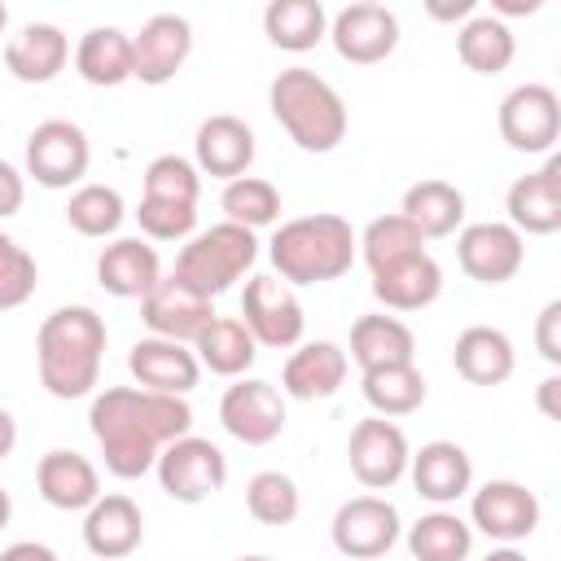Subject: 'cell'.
Returning <instances> with one entry per match:
<instances>
[{
    "instance_id": "obj_42",
    "label": "cell",
    "mask_w": 561,
    "mask_h": 561,
    "mask_svg": "<svg viewBox=\"0 0 561 561\" xmlns=\"http://www.w3.org/2000/svg\"><path fill=\"white\" fill-rule=\"evenodd\" d=\"M39 285V267H35V254L22 250L4 228H0V311H13L22 307Z\"/></svg>"
},
{
    "instance_id": "obj_17",
    "label": "cell",
    "mask_w": 561,
    "mask_h": 561,
    "mask_svg": "<svg viewBox=\"0 0 561 561\" xmlns=\"http://www.w3.org/2000/svg\"><path fill=\"white\" fill-rule=\"evenodd\" d=\"M140 320L149 329V337H167V342H193L210 320H215V302L202 298L197 289H188L175 272L162 276L145 298H140Z\"/></svg>"
},
{
    "instance_id": "obj_24",
    "label": "cell",
    "mask_w": 561,
    "mask_h": 561,
    "mask_svg": "<svg viewBox=\"0 0 561 561\" xmlns=\"http://www.w3.org/2000/svg\"><path fill=\"white\" fill-rule=\"evenodd\" d=\"M145 539V513L131 495L114 491V495H101L88 513H83V543L92 557L101 561H123L140 548Z\"/></svg>"
},
{
    "instance_id": "obj_26",
    "label": "cell",
    "mask_w": 561,
    "mask_h": 561,
    "mask_svg": "<svg viewBox=\"0 0 561 561\" xmlns=\"http://www.w3.org/2000/svg\"><path fill=\"white\" fill-rule=\"evenodd\" d=\"M96 280L114 298H145L162 280V259L145 237H114L96 254Z\"/></svg>"
},
{
    "instance_id": "obj_44",
    "label": "cell",
    "mask_w": 561,
    "mask_h": 561,
    "mask_svg": "<svg viewBox=\"0 0 561 561\" xmlns=\"http://www.w3.org/2000/svg\"><path fill=\"white\" fill-rule=\"evenodd\" d=\"M535 346L552 368L561 364V298L543 302V311L535 316Z\"/></svg>"
},
{
    "instance_id": "obj_49",
    "label": "cell",
    "mask_w": 561,
    "mask_h": 561,
    "mask_svg": "<svg viewBox=\"0 0 561 561\" xmlns=\"http://www.w3.org/2000/svg\"><path fill=\"white\" fill-rule=\"evenodd\" d=\"M557 390H561V377H557V373L539 381V412H543V416H552V421L561 416V412H557Z\"/></svg>"
},
{
    "instance_id": "obj_5",
    "label": "cell",
    "mask_w": 561,
    "mask_h": 561,
    "mask_svg": "<svg viewBox=\"0 0 561 561\" xmlns=\"http://www.w3.org/2000/svg\"><path fill=\"white\" fill-rule=\"evenodd\" d=\"M259 259V237L241 224H210L202 232H193L180 254H175V276L197 289L202 298H219L224 289H232Z\"/></svg>"
},
{
    "instance_id": "obj_29",
    "label": "cell",
    "mask_w": 561,
    "mask_h": 561,
    "mask_svg": "<svg viewBox=\"0 0 561 561\" xmlns=\"http://www.w3.org/2000/svg\"><path fill=\"white\" fill-rule=\"evenodd\" d=\"M346 359H355L359 373L390 368V364H416V333L399 316H386V311L359 316L351 324V355Z\"/></svg>"
},
{
    "instance_id": "obj_27",
    "label": "cell",
    "mask_w": 561,
    "mask_h": 561,
    "mask_svg": "<svg viewBox=\"0 0 561 561\" xmlns=\"http://www.w3.org/2000/svg\"><path fill=\"white\" fill-rule=\"evenodd\" d=\"M451 364H456V373L469 386H500V381L513 377L517 351H513V342H508L504 329L469 324V329H460V337L451 346Z\"/></svg>"
},
{
    "instance_id": "obj_54",
    "label": "cell",
    "mask_w": 561,
    "mask_h": 561,
    "mask_svg": "<svg viewBox=\"0 0 561 561\" xmlns=\"http://www.w3.org/2000/svg\"><path fill=\"white\" fill-rule=\"evenodd\" d=\"M232 561H272V557H263V552H250V557H232Z\"/></svg>"
},
{
    "instance_id": "obj_11",
    "label": "cell",
    "mask_w": 561,
    "mask_h": 561,
    "mask_svg": "<svg viewBox=\"0 0 561 561\" xmlns=\"http://www.w3.org/2000/svg\"><path fill=\"white\" fill-rule=\"evenodd\" d=\"M500 136L517 153H552L561 136V96L548 83H517L500 101Z\"/></svg>"
},
{
    "instance_id": "obj_35",
    "label": "cell",
    "mask_w": 561,
    "mask_h": 561,
    "mask_svg": "<svg viewBox=\"0 0 561 561\" xmlns=\"http://www.w3.org/2000/svg\"><path fill=\"white\" fill-rule=\"evenodd\" d=\"M408 552L416 561H465L473 552V526L451 508L421 513L408 526Z\"/></svg>"
},
{
    "instance_id": "obj_1",
    "label": "cell",
    "mask_w": 561,
    "mask_h": 561,
    "mask_svg": "<svg viewBox=\"0 0 561 561\" xmlns=\"http://www.w3.org/2000/svg\"><path fill=\"white\" fill-rule=\"evenodd\" d=\"M88 430L105 456V469L131 482L158 465L167 443L193 430V408L180 394H153L140 386H105L88 403Z\"/></svg>"
},
{
    "instance_id": "obj_16",
    "label": "cell",
    "mask_w": 561,
    "mask_h": 561,
    "mask_svg": "<svg viewBox=\"0 0 561 561\" xmlns=\"http://www.w3.org/2000/svg\"><path fill=\"white\" fill-rule=\"evenodd\" d=\"M193 53V26L180 13H153L136 35H131V79L162 88L171 83Z\"/></svg>"
},
{
    "instance_id": "obj_18",
    "label": "cell",
    "mask_w": 561,
    "mask_h": 561,
    "mask_svg": "<svg viewBox=\"0 0 561 561\" xmlns=\"http://www.w3.org/2000/svg\"><path fill=\"white\" fill-rule=\"evenodd\" d=\"M504 210L522 237H552L561 228V158L548 153L539 171H526L508 184Z\"/></svg>"
},
{
    "instance_id": "obj_48",
    "label": "cell",
    "mask_w": 561,
    "mask_h": 561,
    "mask_svg": "<svg viewBox=\"0 0 561 561\" xmlns=\"http://www.w3.org/2000/svg\"><path fill=\"white\" fill-rule=\"evenodd\" d=\"M543 0H491V18H526V13H539Z\"/></svg>"
},
{
    "instance_id": "obj_36",
    "label": "cell",
    "mask_w": 561,
    "mask_h": 561,
    "mask_svg": "<svg viewBox=\"0 0 561 561\" xmlns=\"http://www.w3.org/2000/svg\"><path fill=\"white\" fill-rule=\"evenodd\" d=\"M421 250H425V237L399 210L368 219V228L355 237V254L364 259V267L373 276L386 272V267H394V263H403V259H412V254H421Z\"/></svg>"
},
{
    "instance_id": "obj_23",
    "label": "cell",
    "mask_w": 561,
    "mask_h": 561,
    "mask_svg": "<svg viewBox=\"0 0 561 561\" xmlns=\"http://www.w3.org/2000/svg\"><path fill=\"white\" fill-rule=\"evenodd\" d=\"M35 486L44 495V504L61 508V513H88L101 500V473L83 451L70 447H53L39 456L35 465Z\"/></svg>"
},
{
    "instance_id": "obj_28",
    "label": "cell",
    "mask_w": 561,
    "mask_h": 561,
    "mask_svg": "<svg viewBox=\"0 0 561 561\" xmlns=\"http://www.w3.org/2000/svg\"><path fill=\"white\" fill-rule=\"evenodd\" d=\"M438 294H443V267L430 250H421V254H412V259L373 276V298L386 311H425Z\"/></svg>"
},
{
    "instance_id": "obj_7",
    "label": "cell",
    "mask_w": 561,
    "mask_h": 561,
    "mask_svg": "<svg viewBox=\"0 0 561 561\" xmlns=\"http://www.w3.org/2000/svg\"><path fill=\"white\" fill-rule=\"evenodd\" d=\"M153 473H158V486L175 504H202L215 491H224V482H228V456L210 438L184 434V438H175V443L162 447Z\"/></svg>"
},
{
    "instance_id": "obj_2",
    "label": "cell",
    "mask_w": 561,
    "mask_h": 561,
    "mask_svg": "<svg viewBox=\"0 0 561 561\" xmlns=\"http://www.w3.org/2000/svg\"><path fill=\"white\" fill-rule=\"evenodd\" d=\"M105 342H110V329L92 307H83V302L57 307L53 316H44V324L35 333L39 386L53 399H66V403L92 394L96 377H101Z\"/></svg>"
},
{
    "instance_id": "obj_40",
    "label": "cell",
    "mask_w": 561,
    "mask_h": 561,
    "mask_svg": "<svg viewBox=\"0 0 561 561\" xmlns=\"http://www.w3.org/2000/svg\"><path fill=\"white\" fill-rule=\"evenodd\" d=\"M302 508V495H298V482L280 469H259L250 482H245V513L263 526H289Z\"/></svg>"
},
{
    "instance_id": "obj_6",
    "label": "cell",
    "mask_w": 561,
    "mask_h": 561,
    "mask_svg": "<svg viewBox=\"0 0 561 561\" xmlns=\"http://www.w3.org/2000/svg\"><path fill=\"white\" fill-rule=\"evenodd\" d=\"M237 320L250 329L254 346H267V351H294L302 342V329H307L298 294L285 280H276L272 272H259L245 280Z\"/></svg>"
},
{
    "instance_id": "obj_47",
    "label": "cell",
    "mask_w": 561,
    "mask_h": 561,
    "mask_svg": "<svg viewBox=\"0 0 561 561\" xmlns=\"http://www.w3.org/2000/svg\"><path fill=\"white\" fill-rule=\"evenodd\" d=\"M0 561H61V557L48 543H39V539H18V543H9L0 552Z\"/></svg>"
},
{
    "instance_id": "obj_30",
    "label": "cell",
    "mask_w": 561,
    "mask_h": 561,
    "mask_svg": "<svg viewBox=\"0 0 561 561\" xmlns=\"http://www.w3.org/2000/svg\"><path fill=\"white\" fill-rule=\"evenodd\" d=\"M399 215L425 237H451L465 228V193L451 184V180H416L403 188V202H399Z\"/></svg>"
},
{
    "instance_id": "obj_12",
    "label": "cell",
    "mask_w": 561,
    "mask_h": 561,
    "mask_svg": "<svg viewBox=\"0 0 561 561\" xmlns=\"http://www.w3.org/2000/svg\"><path fill=\"white\" fill-rule=\"evenodd\" d=\"M219 425L245 447H267L285 434V394L263 377H237L219 399Z\"/></svg>"
},
{
    "instance_id": "obj_51",
    "label": "cell",
    "mask_w": 561,
    "mask_h": 561,
    "mask_svg": "<svg viewBox=\"0 0 561 561\" xmlns=\"http://www.w3.org/2000/svg\"><path fill=\"white\" fill-rule=\"evenodd\" d=\"M482 561H526V552H522V548H513V543H500V548H491Z\"/></svg>"
},
{
    "instance_id": "obj_38",
    "label": "cell",
    "mask_w": 561,
    "mask_h": 561,
    "mask_svg": "<svg viewBox=\"0 0 561 561\" xmlns=\"http://www.w3.org/2000/svg\"><path fill=\"white\" fill-rule=\"evenodd\" d=\"M219 206H224L228 224H241V228L259 232V228L280 219V188L272 180H263V175H241V180L224 184Z\"/></svg>"
},
{
    "instance_id": "obj_25",
    "label": "cell",
    "mask_w": 561,
    "mask_h": 561,
    "mask_svg": "<svg viewBox=\"0 0 561 561\" xmlns=\"http://www.w3.org/2000/svg\"><path fill=\"white\" fill-rule=\"evenodd\" d=\"M70 61V35L53 22H26L4 39V70L18 83H53Z\"/></svg>"
},
{
    "instance_id": "obj_41",
    "label": "cell",
    "mask_w": 561,
    "mask_h": 561,
    "mask_svg": "<svg viewBox=\"0 0 561 561\" xmlns=\"http://www.w3.org/2000/svg\"><path fill=\"white\" fill-rule=\"evenodd\" d=\"M145 197L149 202L197 206V197H202V171L188 158H180V153H158L145 167Z\"/></svg>"
},
{
    "instance_id": "obj_10",
    "label": "cell",
    "mask_w": 561,
    "mask_h": 561,
    "mask_svg": "<svg viewBox=\"0 0 561 561\" xmlns=\"http://www.w3.org/2000/svg\"><path fill=\"white\" fill-rule=\"evenodd\" d=\"M539 517H543L539 495L530 486L513 482V478H491L478 491H469V526L482 530L495 543L530 539Z\"/></svg>"
},
{
    "instance_id": "obj_3",
    "label": "cell",
    "mask_w": 561,
    "mask_h": 561,
    "mask_svg": "<svg viewBox=\"0 0 561 561\" xmlns=\"http://www.w3.org/2000/svg\"><path fill=\"white\" fill-rule=\"evenodd\" d=\"M267 259H272V276L285 280L289 289L337 280L355 263V228L333 210L285 219L267 241Z\"/></svg>"
},
{
    "instance_id": "obj_15",
    "label": "cell",
    "mask_w": 561,
    "mask_h": 561,
    "mask_svg": "<svg viewBox=\"0 0 561 561\" xmlns=\"http://www.w3.org/2000/svg\"><path fill=\"white\" fill-rule=\"evenodd\" d=\"M329 39L342 61L377 66L399 48V18H394V9H386L377 0H359L329 18Z\"/></svg>"
},
{
    "instance_id": "obj_53",
    "label": "cell",
    "mask_w": 561,
    "mask_h": 561,
    "mask_svg": "<svg viewBox=\"0 0 561 561\" xmlns=\"http://www.w3.org/2000/svg\"><path fill=\"white\" fill-rule=\"evenodd\" d=\"M4 26H9V9H4V0H0V35H4Z\"/></svg>"
},
{
    "instance_id": "obj_4",
    "label": "cell",
    "mask_w": 561,
    "mask_h": 561,
    "mask_svg": "<svg viewBox=\"0 0 561 561\" xmlns=\"http://www.w3.org/2000/svg\"><path fill=\"white\" fill-rule=\"evenodd\" d=\"M267 105H272V118L285 127V136L302 153H333L346 140L351 118H346L342 92L307 66L280 70L267 88Z\"/></svg>"
},
{
    "instance_id": "obj_20",
    "label": "cell",
    "mask_w": 561,
    "mask_h": 561,
    "mask_svg": "<svg viewBox=\"0 0 561 561\" xmlns=\"http://www.w3.org/2000/svg\"><path fill=\"white\" fill-rule=\"evenodd\" d=\"M254 131L245 118L237 114H210L197 136H193V167L202 175H215V180H241L250 175V162H254Z\"/></svg>"
},
{
    "instance_id": "obj_37",
    "label": "cell",
    "mask_w": 561,
    "mask_h": 561,
    "mask_svg": "<svg viewBox=\"0 0 561 561\" xmlns=\"http://www.w3.org/2000/svg\"><path fill=\"white\" fill-rule=\"evenodd\" d=\"M359 390H364V403L373 408V416H408L430 394V386H425V377H421L416 364L373 368V373H364Z\"/></svg>"
},
{
    "instance_id": "obj_9",
    "label": "cell",
    "mask_w": 561,
    "mask_h": 561,
    "mask_svg": "<svg viewBox=\"0 0 561 561\" xmlns=\"http://www.w3.org/2000/svg\"><path fill=\"white\" fill-rule=\"evenodd\" d=\"M92 145L88 131L70 118H44L26 136V175L44 188H70L88 175Z\"/></svg>"
},
{
    "instance_id": "obj_8",
    "label": "cell",
    "mask_w": 561,
    "mask_h": 561,
    "mask_svg": "<svg viewBox=\"0 0 561 561\" xmlns=\"http://www.w3.org/2000/svg\"><path fill=\"white\" fill-rule=\"evenodd\" d=\"M329 535L346 561H377L399 543L403 517L386 495H351L337 504Z\"/></svg>"
},
{
    "instance_id": "obj_39",
    "label": "cell",
    "mask_w": 561,
    "mask_h": 561,
    "mask_svg": "<svg viewBox=\"0 0 561 561\" xmlns=\"http://www.w3.org/2000/svg\"><path fill=\"white\" fill-rule=\"evenodd\" d=\"M127 219V202L110 184H79L66 202V224L79 237H114Z\"/></svg>"
},
{
    "instance_id": "obj_52",
    "label": "cell",
    "mask_w": 561,
    "mask_h": 561,
    "mask_svg": "<svg viewBox=\"0 0 561 561\" xmlns=\"http://www.w3.org/2000/svg\"><path fill=\"white\" fill-rule=\"evenodd\" d=\"M9 517H13V500H9V491L0 486V530L9 526Z\"/></svg>"
},
{
    "instance_id": "obj_32",
    "label": "cell",
    "mask_w": 561,
    "mask_h": 561,
    "mask_svg": "<svg viewBox=\"0 0 561 561\" xmlns=\"http://www.w3.org/2000/svg\"><path fill=\"white\" fill-rule=\"evenodd\" d=\"M193 355L202 368H210L215 377H245V368L259 359V346L250 337V329L237 316H215L197 337H193Z\"/></svg>"
},
{
    "instance_id": "obj_14",
    "label": "cell",
    "mask_w": 561,
    "mask_h": 561,
    "mask_svg": "<svg viewBox=\"0 0 561 561\" xmlns=\"http://www.w3.org/2000/svg\"><path fill=\"white\" fill-rule=\"evenodd\" d=\"M408 434L390 421V416H364L351 438H346V460L351 473L359 478V486L368 491H390L403 473H408Z\"/></svg>"
},
{
    "instance_id": "obj_46",
    "label": "cell",
    "mask_w": 561,
    "mask_h": 561,
    "mask_svg": "<svg viewBox=\"0 0 561 561\" xmlns=\"http://www.w3.org/2000/svg\"><path fill=\"white\" fill-rule=\"evenodd\" d=\"M425 13L434 22H469L478 13V0H425Z\"/></svg>"
},
{
    "instance_id": "obj_19",
    "label": "cell",
    "mask_w": 561,
    "mask_h": 561,
    "mask_svg": "<svg viewBox=\"0 0 561 561\" xmlns=\"http://www.w3.org/2000/svg\"><path fill=\"white\" fill-rule=\"evenodd\" d=\"M408 478H412L421 500H430L434 508H447V504H456L460 495L473 491V460L460 443L434 438V443H421V451L408 456Z\"/></svg>"
},
{
    "instance_id": "obj_13",
    "label": "cell",
    "mask_w": 561,
    "mask_h": 561,
    "mask_svg": "<svg viewBox=\"0 0 561 561\" xmlns=\"http://www.w3.org/2000/svg\"><path fill=\"white\" fill-rule=\"evenodd\" d=\"M456 259H460V267H465L469 280H478V285H504L526 263V237L513 224H504V219L465 224L456 232Z\"/></svg>"
},
{
    "instance_id": "obj_34",
    "label": "cell",
    "mask_w": 561,
    "mask_h": 561,
    "mask_svg": "<svg viewBox=\"0 0 561 561\" xmlns=\"http://www.w3.org/2000/svg\"><path fill=\"white\" fill-rule=\"evenodd\" d=\"M456 53L473 75H500V70H508V61L517 53V39H513L508 22H500L491 13H473L456 31Z\"/></svg>"
},
{
    "instance_id": "obj_31",
    "label": "cell",
    "mask_w": 561,
    "mask_h": 561,
    "mask_svg": "<svg viewBox=\"0 0 561 561\" xmlns=\"http://www.w3.org/2000/svg\"><path fill=\"white\" fill-rule=\"evenodd\" d=\"M75 70L92 88H118L131 79V35L118 26H92L75 44Z\"/></svg>"
},
{
    "instance_id": "obj_43",
    "label": "cell",
    "mask_w": 561,
    "mask_h": 561,
    "mask_svg": "<svg viewBox=\"0 0 561 561\" xmlns=\"http://www.w3.org/2000/svg\"><path fill=\"white\" fill-rule=\"evenodd\" d=\"M140 232L149 241H188L197 232V206H180V202H149L140 197V206L131 210Z\"/></svg>"
},
{
    "instance_id": "obj_21",
    "label": "cell",
    "mask_w": 561,
    "mask_h": 561,
    "mask_svg": "<svg viewBox=\"0 0 561 561\" xmlns=\"http://www.w3.org/2000/svg\"><path fill=\"white\" fill-rule=\"evenodd\" d=\"M127 373L136 377L140 390L153 394H188L202 381V364L193 355V346L184 342H167V337H140L127 351Z\"/></svg>"
},
{
    "instance_id": "obj_22",
    "label": "cell",
    "mask_w": 561,
    "mask_h": 561,
    "mask_svg": "<svg viewBox=\"0 0 561 561\" xmlns=\"http://www.w3.org/2000/svg\"><path fill=\"white\" fill-rule=\"evenodd\" d=\"M351 373V359L337 342L329 337H316V342H298L280 368V394L289 399H302V403H316V399H333L342 390Z\"/></svg>"
},
{
    "instance_id": "obj_45",
    "label": "cell",
    "mask_w": 561,
    "mask_h": 561,
    "mask_svg": "<svg viewBox=\"0 0 561 561\" xmlns=\"http://www.w3.org/2000/svg\"><path fill=\"white\" fill-rule=\"evenodd\" d=\"M22 202H26V180H22V171L0 158V219L18 215Z\"/></svg>"
},
{
    "instance_id": "obj_50",
    "label": "cell",
    "mask_w": 561,
    "mask_h": 561,
    "mask_svg": "<svg viewBox=\"0 0 561 561\" xmlns=\"http://www.w3.org/2000/svg\"><path fill=\"white\" fill-rule=\"evenodd\" d=\"M13 447H18V421L9 408H0V460H9Z\"/></svg>"
},
{
    "instance_id": "obj_33",
    "label": "cell",
    "mask_w": 561,
    "mask_h": 561,
    "mask_svg": "<svg viewBox=\"0 0 561 561\" xmlns=\"http://www.w3.org/2000/svg\"><path fill=\"white\" fill-rule=\"evenodd\" d=\"M263 35L272 48L311 53L329 35V13L320 0H272L263 9Z\"/></svg>"
}]
</instances>
